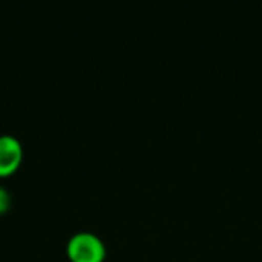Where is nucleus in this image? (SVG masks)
<instances>
[{"label":"nucleus","instance_id":"nucleus-1","mask_svg":"<svg viewBox=\"0 0 262 262\" xmlns=\"http://www.w3.org/2000/svg\"><path fill=\"white\" fill-rule=\"evenodd\" d=\"M72 262H101L106 256V247L100 236L92 232L74 233L66 246Z\"/></svg>","mask_w":262,"mask_h":262},{"label":"nucleus","instance_id":"nucleus-2","mask_svg":"<svg viewBox=\"0 0 262 262\" xmlns=\"http://www.w3.org/2000/svg\"><path fill=\"white\" fill-rule=\"evenodd\" d=\"M23 146L20 140L11 134L0 135V177L11 175L21 163Z\"/></svg>","mask_w":262,"mask_h":262},{"label":"nucleus","instance_id":"nucleus-3","mask_svg":"<svg viewBox=\"0 0 262 262\" xmlns=\"http://www.w3.org/2000/svg\"><path fill=\"white\" fill-rule=\"evenodd\" d=\"M11 206V193L0 186V213L6 212Z\"/></svg>","mask_w":262,"mask_h":262}]
</instances>
